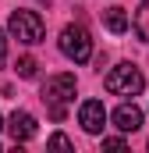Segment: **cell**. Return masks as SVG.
I'll use <instances>...</instances> for the list:
<instances>
[{"mask_svg": "<svg viewBox=\"0 0 149 153\" xmlns=\"http://www.w3.org/2000/svg\"><path fill=\"white\" fill-rule=\"evenodd\" d=\"M103 85H107V93H114V96H139V93L146 89V75H142L131 61H121L117 68L107 71Z\"/></svg>", "mask_w": 149, "mask_h": 153, "instance_id": "cell-1", "label": "cell"}, {"mask_svg": "<svg viewBox=\"0 0 149 153\" xmlns=\"http://www.w3.org/2000/svg\"><path fill=\"white\" fill-rule=\"evenodd\" d=\"M7 32L18 39V43H25V46H36V43H43V36H46V25H43V18H39L36 11H11Z\"/></svg>", "mask_w": 149, "mask_h": 153, "instance_id": "cell-2", "label": "cell"}, {"mask_svg": "<svg viewBox=\"0 0 149 153\" xmlns=\"http://www.w3.org/2000/svg\"><path fill=\"white\" fill-rule=\"evenodd\" d=\"M57 43H60V53L68 61H74V64H85L92 57V39H89V32L82 25H64Z\"/></svg>", "mask_w": 149, "mask_h": 153, "instance_id": "cell-3", "label": "cell"}, {"mask_svg": "<svg viewBox=\"0 0 149 153\" xmlns=\"http://www.w3.org/2000/svg\"><path fill=\"white\" fill-rule=\"evenodd\" d=\"M74 89H78L74 75H68V71L50 75L46 82H43V100H46V107H68V103L74 100Z\"/></svg>", "mask_w": 149, "mask_h": 153, "instance_id": "cell-4", "label": "cell"}, {"mask_svg": "<svg viewBox=\"0 0 149 153\" xmlns=\"http://www.w3.org/2000/svg\"><path fill=\"white\" fill-rule=\"evenodd\" d=\"M107 111H103V103L100 100H85L82 107H78V125L89 132V135H103V128H107Z\"/></svg>", "mask_w": 149, "mask_h": 153, "instance_id": "cell-5", "label": "cell"}, {"mask_svg": "<svg viewBox=\"0 0 149 153\" xmlns=\"http://www.w3.org/2000/svg\"><path fill=\"white\" fill-rule=\"evenodd\" d=\"M7 132H11L14 143H29L36 135V117L29 114V111H14V114L7 117Z\"/></svg>", "mask_w": 149, "mask_h": 153, "instance_id": "cell-6", "label": "cell"}, {"mask_svg": "<svg viewBox=\"0 0 149 153\" xmlns=\"http://www.w3.org/2000/svg\"><path fill=\"white\" fill-rule=\"evenodd\" d=\"M110 121H114V128H121V132H139L142 128V111L135 103H121L110 114Z\"/></svg>", "mask_w": 149, "mask_h": 153, "instance_id": "cell-7", "label": "cell"}, {"mask_svg": "<svg viewBox=\"0 0 149 153\" xmlns=\"http://www.w3.org/2000/svg\"><path fill=\"white\" fill-rule=\"evenodd\" d=\"M103 22H107V29H110L114 36H121V32H128V14H124V7H107V14H103Z\"/></svg>", "mask_w": 149, "mask_h": 153, "instance_id": "cell-8", "label": "cell"}, {"mask_svg": "<svg viewBox=\"0 0 149 153\" xmlns=\"http://www.w3.org/2000/svg\"><path fill=\"white\" fill-rule=\"evenodd\" d=\"M135 32L142 43H149V0L139 4V11H135Z\"/></svg>", "mask_w": 149, "mask_h": 153, "instance_id": "cell-9", "label": "cell"}, {"mask_svg": "<svg viewBox=\"0 0 149 153\" xmlns=\"http://www.w3.org/2000/svg\"><path fill=\"white\" fill-rule=\"evenodd\" d=\"M36 57H18V64H14V71H18V75L21 78H36Z\"/></svg>", "mask_w": 149, "mask_h": 153, "instance_id": "cell-10", "label": "cell"}, {"mask_svg": "<svg viewBox=\"0 0 149 153\" xmlns=\"http://www.w3.org/2000/svg\"><path fill=\"white\" fill-rule=\"evenodd\" d=\"M46 146H50V150H74V143L64 135V132H53V135L46 139Z\"/></svg>", "mask_w": 149, "mask_h": 153, "instance_id": "cell-11", "label": "cell"}, {"mask_svg": "<svg viewBox=\"0 0 149 153\" xmlns=\"http://www.w3.org/2000/svg\"><path fill=\"white\" fill-rule=\"evenodd\" d=\"M128 143L121 139V135H114V139H103V150H124Z\"/></svg>", "mask_w": 149, "mask_h": 153, "instance_id": "cell-12", "label": "cell"}, {"mask_svg": "<svg viewBox=\"0 0 149 153\" xmlns=\"http://www.w3.org/2000/svg\"><path fill=\"white\" fill-rule=\"evenodd\" d=\"M4 61H7V32L0 29V64H4Z\"/></svg>", "mask_w": 149, "mask_h": 153, "instance_id": "cell-13", "label": "cell"}, {"mask_svg": "<svg viewBox=\"0 0 149 153\" xmlns=\"http://www.w3.org/2000/svg\"><path fill=\"white\" fill-rule=\"evenodd\" d=\"M64 114H68V107H50V117L53 121H64Z\"/></svg>", "mask_w": 149, "mask_h": 153, "instance_id": "cell-14", "label": "cell"}, {"mask_svg": "<svg viewBox=\"0 0 149 153\" xmlns=\"http://www.w3.org/2000/svg\"><path fill=\"white\" fill-rule=\"evenodd\" d=\"M0 128H4V117H0Z\"/></svg>", "mask_w": 149, "mask_h": 153, "instance_id": "cell-15", "label": "cell"}, {"mask_svg": "<svg viewBox=\"0 0 149 153\" xmlns=\"http://www.w3.org/2000/svg\"><path fill=\"white\" fill-rule=\"evenodd\" d=\"M43 4H50V0H43Z\"/></svg>", "mask_w": 149, "mask_h": 153, "instance_id": "cell-16", "label": "cell"}]
</instances>
